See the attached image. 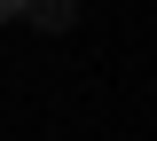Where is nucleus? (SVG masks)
<instances>
[{"mask_svg": "<svg viewBox=\"0 0 157 141\" xmlns=\"http://www.w3.org/2000/svg\"><path fill=\"white\" fill-rule=\"evenodd\" d=\"M8 16H16V0H0V24H8Z\"/></svg>", "mask_w": 157, "mask_h": 141, "instance_id": "obj_2", "label": "nucleus"}, {"mask_svg": "<svg viewBox=\"0 0 157 141\" xmlns=\"http://www.w3.org/2000/svg\"><path fill=\"white\" fill-rule=\"evenodd\" d=\"M16 16L32 24V32H71L78 24V0H16Z\"/></svg>", "mask_w": 157, "mask_h": 141, "instance_id": "obj_1", "label": "nucleus"}]
</instances>
